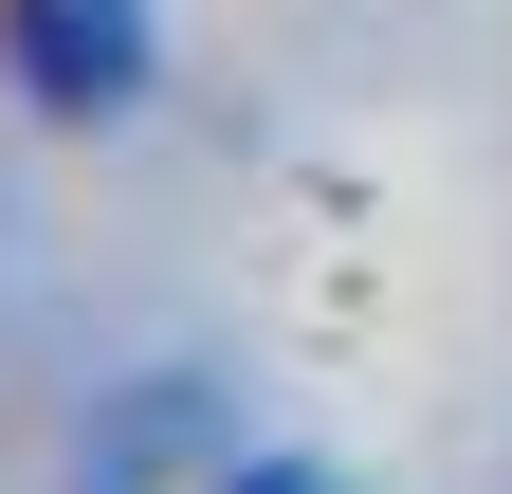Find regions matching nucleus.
Segmentation results:
<instances>
[{"instance_id": "2", "label": "nucleus", "mask_w": 512, "mask_h": 494, "mask_svg": "<svg viewBox=\"0 0 512 494\" xmlns=\"http://www.w3.org/2000/svg\"><path fill=\"white\" fill-rule=\"evenodd\" d=\"M220 494H348V476H311V458H256V476H220Z\"/></svg>"}, {"instance_id": "1", "label": "nucleus", "mask_w": 512, "mask_h": 494, "mask_svg": "<svg viewBox=\"0 0 512 494\" xmlns=\"http://www.w3.org/2000/svg\"><path fill=\"white\" fill-rule=\"evenodd\" d=\"M0 55H19V92L55 129H110L147 92V0H0Z\"/></svg>"}]
</instances>
